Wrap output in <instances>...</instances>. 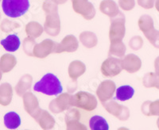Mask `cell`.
I'll return each instance as SVG.
<instances>
[{
    "mask_svg": "<svg viewBox=\"0 0 159 130\" xmlns=\"http://www.w3.org/2000/svg\"><path fill=\"white\" fill-rule=\"evenodd\" d=\"M34 90L46 95H58L63 91L61 83L55 75L47 73L34 84Z\"/></svg>",
    "mask_w": 159,
    "mask_h": 130,
    "instance_id": "cell-1",
    "label": "cell"
},
{
    "mask_svg": "<svg viewBox=\"0 0 159 130\" xmlns=\"http://www.w3.org/2000/svg\"><path fill=\"white\" fill-rule=\"evenodd\" d=\"M30 8L29 0H2V9L10 18H19L27 12Z\"/></svg>",
    "mask_w": 159,
    "mask_h": 130,
    "instance_id": "cell-2",
    "label": "cell"
},
{
    "mask_svg": "<svg viewBox=\"0 0 159 130\" xmlns=\"http://www.w3.org/2000/svg\"><path fill=\"white\" fill-rule=\"evenodd\" d=\"M21 45L19 37L17 34H10L5 39L1 41V45L7 52H15L18 50Z\"/></svg>",
    "mask_w": 159,
    "mask_h": 130,
    "instance_id": "cell-3",
    "label": "cell"
},
{
    "mask_svg": "<svg viewBox=\"0 0 159 130\" xmlns=\"http://www.w3.org/2000/svg\"><path fill=\"white\" fill-rule=\"evenodd\" d=\"M134 94V89L130 85H124L118 87L115 99L124 102L130 99Z\"/></svg>",
    "mask_w": 159,
    "mask_h": 130,
    "instance_id": "cell-4",
    "label": "cell"
},
{
    "mask_svg": "<svg viewBox=\"0 0 159 130\" xmlns=\"http://www.w3.org/2000/svg\"><path fill=\"white\" fill-rule=\"evenodd\" d=\"M5 126L10 129H15L21 125V118L15 112H9L4 116Z\"/></svg>",
    "mask_w": 159,
    "mask_h": 130,
    "instance_id": "cell-5",
    "label": "cell"
},
{
    "mask_svg": "<svg viewBox=\"0 0 159 130\" xmlns=\"http://www.w3.org/2000/svg\"><path fill=\"white\" fill-rule=\"evenodd\" d=\"M89 126L92 130H108L109 125L104 118L99 115L92 117L89 121Z\"/></svg>",
    "mask_w": 159,
    "mask_h": 130,
    "instance_id": "cell-6",
    "label": "cell"
},
{
    "mask_svg": "<svg viewBox=\"0 0 159 130\" xmlns=\"http://www.w3.org/2000/svg\"><path fill=\"white\" fill-rule=\"evenodd\" d=\"M13 61H15V58L9 56V55H5L1 58V60H0V68L2 69L3 72H7L9 70H11L14 66V62Z\"/></svg>",
    "mask_w": 159,
    "mask_h": 130,
    "instance_id": "cell-7",
    "label": "cell"
},
{
    "mask_svg": "<svg viewBox=\"0 0 159 130\" xmlns=\"http://www.w3.org/2000/svg\"><path fill=\"white\" fill-rule=\"evenodd\" d=\"M0 79H1V72H0Z\"/></svg>",
    "mask_w": 159,
    "mask_h": 130,
    "instance_id": "cell-8",
    "label": "cell"
},
{
    "mask_svg": "<svg viewBox=\"0 0 159 130\" xmlns=\"http://www.w3.org/2000/svg\"><path fill=\"white\" fill-rule=\"evenodd\" d=\"M0 1H1V0H0Z\"/></svg>",
    "mask_w": 159,
    "mask_h": 130,
    "instance_id": "cell-9",
    "label": "cell"
}]
</instances>
